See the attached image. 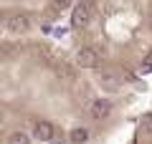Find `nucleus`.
Segmentation results:
<instances>
[{
    "mask_svg": "<svg viewBox=\"0 0 152 144\" xmlns=\"http://www.w3.org/2000/svg\"><path fill=\"white\" fill-rule=\"evenodd\" d=\"M91 13H94V5H91V3L79 0V3L71 8V28H76V31L86 28L89 20H91Z\"/></svg>",
    "mask_w": 152,
    "mask_h": 144,
    "instance_id": "obj_1",
    "label": "nucleus"
},
{
    "mask_svg": "<svg viewBox=\"0 0 152 144\" xmlns=\"http://www.w3.org/2000/svg\"><path fill=\"white\" fill-rule=\"evenodd\" d=\"M5 31L10 36H23L31 31V15L28 13H10L5 18Z\"/></svg>",
    "mask_w": 152,
    "mask_h": 144,
    "instance_id": "obj_2",
    "label": "nucleus"
},
{
    "mask_svg": "<svg viewBox=\"0 0 152 144\" xmlns=\"http://www.w3.org/2000/svg\"><path fill=\"white\" fill-rule=\"evenodd\" d=\"M76 66L79 68H96L99 66V51L94 46H84L76 51Z\"/></svg>",
    "mask_w": 152,
    "mask_h": 144,
    "instance_id": "obj_3",
    "label": "nucleus"
},
{
    "mask_svg": "<svg viewBox=\"0 0 152 144\" xmlns=\"http://www.w3.org/2000/svg\"><path fill=\"white\" fill-rule=\"evenodd\" d=\"M33 139H38V142H43V144H51L56 139V129L51 121H46V119H41V121L33 124Z\"/></svg>",
    "mask_w": 152,
    "mask_h": 144,
    "instance_id": "obj_4",
    "label": "nucleus"
},
{
    "mask_svg": "<svg viewBox=\"0 0 152 144\" xmlns=\"http://www.w3.org/2000/svg\"><path fill=\"white\" fill-rule=\"evenodd\" d=\"M112 101L109 99H96V101H91V119H96V121H102V119H107L109 114H112Z\"/></svg>",
    "mask_w": 152,
    "mask_h": 144,
    "instance_id": "obj_5",
    "label": "nucleus"
},
{
    "mask_svg": "<svg viewBox=\"0 0 152 144\" xmlns=\"http://www.w3.org/2000/svg\"><path fill=\"white\" fill-rule=\"evenodd\" d=\"M89 137H91V134H89L86 127H74V129L69 132V142H71V144H86Z\"/></svg>",
    "mask_w": 152,
    "mask_h": 144,
    "instance_id": "obj_6",
    "label": "nucleus"
},
{
    "mask_svg": "<svg viewBox=\"0 0 152 144\" xmlns=\"http://www.w3.org/2000/svg\"><path fill=\"white\" fill-rule=\"evenodd\" d=\"M31 142H33L31 134L23 132V129H15V132L8 134V144H31Z\"/></svg>",
    "mask_w": 152,
    "mask_h": 144,
    "instance_id": "obj_7",
    "label": "nucleus"
},
{
    "mask_svg": "<svg viewBox=\"0 0 152 144\" xmlns=\"http://www.w3.org/2000/svg\"><path fill=\"white\" fill-rule=\"evenodd\" d=\"M140 134H142L145 139H152V114H150V116H147L145 121L140 124Z\"/></svg>",
    "mask_w": 152,
    "mask_h": 144,
    "instance_id": "obj_8",
    "label": "nucleus"
},
{
    "mask_svg": "<svg viewBox=\"0 0 152 144\" xmlns=\"http://www.w3.org/2000/svg\"><path fill=\"white\" fill-rule=\"evenodd\" d=\"M71 5H76L74 0H53V8H56V10H66V8H71Z\"/></svg>",
    "mask_w": 152,
    "mask_h": 144,
    "instance_id": "obj_9",
    "label": "nucleus"
},
{
    "mask_svg": "<svg viewBox=\"0 0 152 144\" xmlns=\"http://www.w3.org/2000/svg\"><path fill=\"white\" fill-rule=\"evenodd\" d=\"M58 76H64V79H74V73H71L69 66H58Z\"/></svg>",
    "mask_w": 152,
    "mask_h": 144,
    "instance_id": "obj_10",
    "label": "nucleus"
},
{
    "mask_svg": "<svg viewBox=\"0 0 152 144\" xmlns=\"http://www.w3.org/2000/svg\"><path fill=\"white\" fill-rule=\"evenodd\" d=\"M147 66H152V56H147Z\"/></svg>",
    "mask_w": 152,
    "mask_h": 144,
    "instance_id": "obj_11",
    "label": "nucleus"
},
{
    "mask_svg": "<svg viewBox=\"0 0 152 144\" xmlns=\"http://www.w3.org/2000/svg\"><path fill=\"white\" fill-rule=\"evenodd\" d=\"M51 144H64V142H58V139H53V142H51Z\"/></svg>",
    "mask_w": 152,
    "mask_h": 144,
    "instance_id": "obj_12",
    "label": "nucleus"
}]
</instances>
